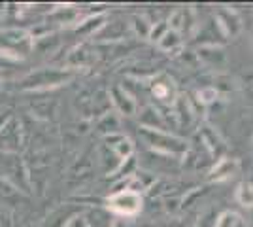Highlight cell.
Here are the masks:
<instances>
[{"instance_id":"8992f818","label":"cell","mask_w":253,"mask_h":227,"mask_svg":"<svg viewBox=\"0 0 253 227\" xmlns=\"http://www.w3.org/2000/svg\"><path fill=\"white\" fill-rule=\"evenodd\" d=\"M104 19L102 17H89V19H85V21H82L78 27H76V33H82V34H91V33H95L96 29H100L102 25H104Z\"/></svg>"},{"instance_id":"6da1fadb","label":"cell","mask_w":253,"mask_h":227,"mask_svg":"<svg viewBox=\"0 0 253 227\" xmlns=\"http://www.w3.org/2000/svg\"><path fill=\"white\" fill-rule=\"evenodd\" d=\"M34 49V36L21 27L0 29V57L10 61H25Z\"/></svg>"},{"instance_id":"277c9868","label":"cell","mask_w":253,"mask_h":227,"mask_svg":"<svg viewBox=\"0 0 253 227\" xmlns=\"http://www.w3.org/2000/svg\"><path fill=\"white\" fill-rule=\"evenodd\" d=\"M108 208L121 216H132L140 210V195L134 189H119L108 199Z\"/></svg>"},{"instance_id":"9c48e42d","label":"cell","mask_w":253,"mask_h":227,"mask_svg":"<svg viewBox=\"0 0 253 227\" xmlns=\"http://www.w3.org/2000/svg\"><path fill=\"white\" fill-rule=\"evenodd\" d=\"M110 227H125V226H123V224H112Z\"/></svg>"},{"instance_id":"5b68a950","label":"cell","mask_w":253,"mask_h":227,"mask_svg":"<svg viewBox=\"0 0 253 227\" xmlns=\"http://www.w3.org/2000/svg\"><path fill=\"white\" fill-rule=\"evenodd\" d=\"M112 100H114V104L119 108V112H123L125 116L134 112V102H132V98L128 97L121 87H114V89H112Z\"/></svg>"},{"instance_id":"3957f363","label":"cell","mask_w":253,"mask_h":227,"mask_svg":"<svg viewBox=\"0 0 253 227\" xmlns=\"http://www.w3.org/2000/svg\"><path fill=\"white\" fill-rule=\"evenodd\" d=\"M23 148V125L21 121L11 116L0 127V151L6 155H17Z\"/></svg>"},{"instance_id":"52a82bcc","label":"cell","mask_w":253,"mask_h":227,"mask_svg":"<svg viewBox=\"0 0 253 227\" xmlns=\"http://www.w3.org/2000/svg\"><path fill=\"white\" fill-rule=\"evenodd\" d=\"M11 116H13V114H11L10 108H0V127H2V125H4Z\"/></svg>"},{"instance_id":"7a4b0ae2","label":"cell","mask_w":253,"mask_h":227,"mask_svg":"<svg viewBox=\"0 0 253 227\" xmlns=\"http://www.w3.org/2000/svg\"><path fill=\"white\" fill-rule=\"evenodd\" d=\"M72 80L70 68H40L29 76H25L19 84L23 91H49L55 87H61Z\"/></svg>"},{"instance_id":"30bf717a","label":"cell","mask_w":253,"mask_h":227,"mask_svg":"<svg viewBox=\"0 0 253 227\" xmlns=\"http://www.w3.org/2000/svg\"><path fill=\"white\" fill-rule=\"evenodd\" d=\"M2 89H4V84H2V80H0V93H2Z\"/></svg>"},{"instance_id":"ba28073f","label":"cell","mask_w":253,"mask_h":227,"mask_svg":"<svg viewBox=\"0 0 253 227\" xmlns=\"http://www.w3.org/2000/svg\"><path fill=\"white\" fill-rule=\"evenodd\" d=\"M66 227H87V224H85V220L84 218H80V216H76L70 220V224Z\"/></svg>"}]
</instances>
